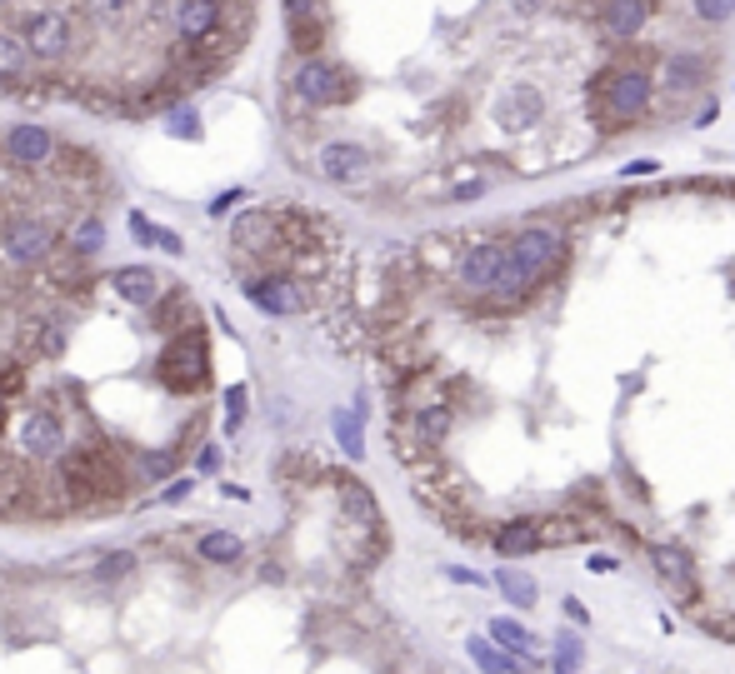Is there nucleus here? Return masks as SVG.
<instances>
[{"label":"nucleus","mask_w":735,"mask_h":674,"mask_svg":"<svg viewBox=\"0 0 735 674\" xmlns=\"http://www.w3.org/2000/svg\"><path fill=\"white\" fill-rule=\"evenodd\" d=\"M455 275H461L465 290H481V295L495 300V305H520V300H530V290H536V285L520 275L516 255H510V240H490V235L475 245H465Z\"/></svg>","instance_id":"f257e3e1"},{"label":"nucleus","mask_w":735,"mask_h":674,"mask_svg":"<svg viewBox=\"0 0 735 674\" xmlns=\"http://www.w3.org/2000/svg\"><path fill=\"white\" fill-rule=\"evenodd\" d=\"M651 70H601L591 85V115L601 131H631L651 105Z\"/></svg>","instance_id":"f03ea898"},{"label":"nucleus","mask_w":735,"mask_h":674,"mask_svg":"<svg viewBox=\"0 0 735 674\" xmlns=\"http://www.w3.org/2000/svg\"><path fill=\"white\" fill-rule=\"evenodd\" d=\"M510 255H516L520 275H526L530 285H550L566 270V235H560L556 225H526V230H516V240H510Z\"/></svg>","instance_id":"7ed1b4c3"},{"label":"nucleus","mask_w":735,"mask_h":674,"mask_svg":"<svg viewBox=\"0 0 735 674\" xmlns=\"http://www.w3.org/2000/svg\"><path fill=\"white\" fill-rule=\"evenodd\" d=\"M245 295H250L255 305L265 310V315H301V310L311 305L305 285L295 280V275H281V270L250 275V280H245Z\"/></svg>","instance_id":"20e7f679"},{"label":"nucleus","mask_w":735,"mask_h":674,"mask_svg":"<svg viewBox=\"0 0 735 674\" xmlns=\"http://www.w3.org/2000/svg\"><path fill=\"white\" fill-rule=\"evenodd\" d=\"M325 479L336 485L340 510H346V520H350V524H360V530H386V524H380V505H376V495H370V485H366V479H356V475H340V469H330Z\"/></svg>","instance_id":"39448f33"},{"label":"nucleus","mask_w":735,"mask_h":674,"mask_svg":"<svg viewBox=\"0 0 735 674\" xmlns=\"http://www.w3.org/2000/svg\"><path fill=\"white\" fill-rule=\"evenodd\" d=\"M321 175L330 185H360V180L370 175V155L350 141H336V145L321 150Z\"/></svg>","instance_id":"423d86ee"},{"label":"nucleus","mask_w":735,"mask_h":674,"mask_svg":"<svg viewBox=\"0 0 735 674\" xmlns=\"http://www.w3.org/2000/svg\"><path fill=\"white\" fill-rule=\"evenodd\" d=\"M490 544H495V554H506V560H520V554L540 550L546 534H540V520H500L495 530H490Z\"/></svg>","instance_id":"0eeeda50"},{"label":"nucleus","mask_w":735,"mask_h":674,"mask_svg":"<svg viewBox=\"0 0 735 674\" xmlns=\"http://www.w3.org/2000/svg\"><path fill=\"white\" fill-rule=\"evenodd\" d=\"M651 20V0H605L601 5V30L611 40H631Z\"/></svg>","instance_id":"6e6552de"},{"label":"nucleus","mask_w":735,"mask_h":674,"mask_svg":"<svg viewBox=\"0 0 735 674\" xmlns=\"http://www.w3.org/2000/svg\"><path fill=\"white\" fill-rule=\"evenodd\" d=\"M651 564H655V574L670 584V590L696 595V564H690V554L680 550V544H651Z\"/></svg>","instance_id":"1a4fd4ad"},{"label":"nucleus","mask_w":735,"mask_h":674,"mask_svg":"<svg viewBox=\"0 0 735 674\" xmlns=\"http://www.w3.org/2000/svg\"><path fill=\"white\" fill-rule=\"evenodd\" d=\"M540 115V90H530V85H510V90H500V100H495V121L500 125H526V121H536Z\"/></svg>","instance_id":"9d476101"},{"label":"nucleus","mask_w":735,"mask_h":674,"mask_svg":"<svg viewBox=\"0 0 735 674\" xmlns=\"http://www.w3.org/2000/svg\"><path fill=\"white\" fill-rule=\"evenodd\" d=\"M111 285L131 300V305H155V295H161V275L145 270V265H125V270H115Z\"/></svg>","instance_id":"9b49d317"},{"label":"nucleus","mask_w":735,"mask_h":674,"mask_svg":"<svg viewBox=\"0 0 735 674\" xmlns=\"http://www.w3.org/2000/svg\"><path fill=\"white\" fill-rule=\"evenodd\" d=\"M240 554H245V544L230 530H210L196 540V560H206V564H236Z\"/></svg>","instance_id":"f8f14e48"},{"label":"nucleus","mask_w":735,"mask_h":674,"mask_svg":"<svg viewBox=\"0 0 735 674\" xmlns=\"http://www.w3.org/2000/svg\"><path fill=\"white\" fill-rule=\"evenodd\" d=\"M465 649H471V659H475V669H481V674H520L516 659L500 655V649L485 645V639H465Z\"/></svg>","instance_id":"ddd939ff"},{"label":"nucleus","mask_w":735,"mask_h":674,"mask_svg":"<svg viewBox=\"0 0 735 674\" xmlns=\"http://www.w3.org/2000/svg\"><path fill=\"white\" fill-rule=\"evenodd\" d=\"M495 584H500V595H506L516 609H530V605H536V595H540L536 580H530V574H520V570H500Z\"/></svg>","instance_id":"4468645a"},{"label":"nucleus","mask_w":735,"mask_h":674,"mask_svg":"<svg viewBox=\"0 0 735 674\" xmlns=\"http://www.w3.org/2000/svg\"><path fill=\"white\" fill-rule=\"evenodd\" d=\"M131 570H135V554L131 550H115V554H101V560L91 564V580L95 584H115V580H125Z\"/></svg>","instance_id":"2eb2a0df"},{"label":"nucleus","mask_w":735,"mask_h":674,"mask_svg":"<svg viewBox=\"0 0 735 674\" xmlns=\"http://www.w3.org/2000/svg\"><path fill=\"white\" fill-rule=\"evenodd\" d=\"M490 635H495V645L506 649V655H530V635L516 619H490Z\"/></svg>","instance_id":"dca6fc26"},{"label":"nucleus","mask_w":735,"mask_h":674,"mask_svg":"<svg viewBox=\"0 0 735 674\" xmlns=\"http://www.w3.org/2000/svg\"><path fill=\"white\" fill-rule=\"evenodd\" d=\"M581 655H585V645H581V635H556V674H575L581 669Z\"/></svg>","instance_id":"f3484780"},{"label":"nucleus","mask_w":735,"mask_h":674,"mask_svg":"<svg viewBox=\"0 0 735 674\" xmlns=\"http://www.w3.org/2000/svg\"><path fill=\"white\" fill-rule=\"evenodd\" d=\"M666 80H670V85H700V80H706V60L676 56V60L666 66Z\"/></svg>","instance_id":"a211bd4d"},{"label":"nucleus","mask_w":735,"mask_h":674,"mask_svg":"<svg viewBox=\"0 0 735 674\" xmlns=\"http://www.w3.org/2000/svg\"><path fill=\"white\" fill-rule=\"evenodd\" d=\"M540 534H546V544H575V540H585V524H575V520H540Z\"/></svg>","instance_id":"6ab92c4d"},{"label":"nucleus","mask_w":735,"mask_h":674,"mask_svg":"<svg viewBox=\"0 0 735 674\" xmlns=\"http://www.w3.org/2000/svg\"><path fill=\"white\" fill-rule=\"evenodd\" d=\"M336 435H340V445H346V455L356 459V455H360V425H356V415L340 410V415H336Z\"/></svg>","instance_id":"aec40b11"},{"label":"nucleus","mask_w":735,"mask_h":674,"mask_svg":"<svg viewBox=\"0 0 735 674\" xmlns=\"http://www.w3.org/2000/svg\"><path fill=\"white\" fill-rule=\"evenodd\" d=\"M490 190V180L485 175H471V180H451V200H475V195H485Z\"/></svg>","instance_id":"412c9836"},{"label":"nucleus","mask_w":735,"mask_h":674,"mask_svg":"<svg viewBox=\"0 0 735 674\" xmlns=\"http://www.w3.org/2000/svg\"><path fill=\"white\" fill-rule=\"evenodd\" d=\"M735 10V0H696V16L700 20H726Z\"/></svg>","instance_id":"4be33fe9"},{"label":"nucleus","mask_w":735,"mask_h":674,"mask_svg":"<svg viewBox=\"0 0 735 674\" xmlns=\"http://www.w3.org/2000/svg\"><path fill=\"white\" fill-rule=\"evenodd\" d=\"M615 570H621L615 554H595V560H591V574H615Z\"/></svg>","instance_id":"5701e85b"},{"label":"nucleus","mask_w":735,"mask_h":674,"mask_svg":"<svg viewBox=\"0 0 735 674\" xmlns=\"http://www.w3.org/2000/svg\"><path fill=\"white\" fill-rule=\"evenodd\" d=\"M566 619H575V625H585L591 615H585V605H581V599H566Z\"/></svg>","instance_id":"b1692460"},{"label":"nucleus","mask_w":735,"mask_h":674,"mask_svg":"<svg viewBox=\"0 0 735 674\" xmlns=\"http://www.w3.org/2000/svg\"><path fill=\"white\" fill-rule=\"evenodd\" d=\"M516 5H520V10H526V5H540V0H516Z\"/></svg>","instance_id":"393cba45"}]
</instances>
